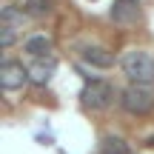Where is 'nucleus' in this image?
Instances as JSON below:
<instances>
[{
    "mask_svg": "<svg viewBox=\"0 0 154 154\" xmlns=\"http://www.w3.org/2000/svg\"><path fill=\"white\" fill-rule=\"evenodd\" d=\"M23 49H26L32 57H43V54H49V49H51V40L46 37V34H32V37L26 40V46H23Z\"/></svg>",
    "mask_w": 154,
    "mask_h": 154,
    "instance_id": "6e6552de",
    "label": "nucleus"
},
{
    "mask_svg": "<svg viewBox=\"0 0 154 154\" xmlns=\"http://www.w3.org/2000/svg\"><path fill=\"white\" fill-rule=\"evenodd\" d=\"M114 103V86L109 80H88L80 91V106L86 111H106Z\"/></svg>",
    "mask_w": 154,
    "mask_h": 154,
    "instance_id": "f03ea898",
    "label": "nucleus"
},
{
    "mask_svg": "<svg viewBox=\"0 0 154 154\" xmlns=\"http://www.w3.org/2000/svg\"><path fill=\"white\" fill-rule=\"evenodd\" d=\"M77 51H80V57L88 63V66H94V69H111L114 60H117L106 46H97V43H86V46H80Z\"/></svg>",
    "mask_w": 154,
    "mask_h": 154,
    "instance_id": "423d86ee",
    "label": "nucleus"
},
{
    "mask_svg": "<svg viewBox=\"0 0 154 154\" xmlns=\"http://www.w3.org/2000/svg\"><path fill=\"white\" fill-rule=\"evenodd\" d=\"M54 69H57V63L51 60L49 54L34 57V63L29 66V80H32L34 86H46V83L51 80V74H54Z\"/></svg>",
    "mask_w": 154,
    "mask_h": 154,
    "instance_id": "0eeeda50",
    "label": "nucleus"
},
{
    "mask_svg": "<svg viewBox=\"0 0 154 154\" xmlns=\"http://www.w3.org/2000/svg\"><path fill=\"white\" fill-rule=\"evenodd\" d=\"M26 80H29V69L23 66L20 60L6 57V60L0 63V88H3V91H20V88L26 86Z\"/></svg>",
    "mask_w": 154,
    "mask_h": 154,
    "instance_id": "20e7f679",
    "label": "nucleus"
},
{
    "mask_svg": "<svg viewBox=\"0 0 154 154\" xmlns=\"http://www.w3.org/2000/svg\"><path fill=\"white\" fill-rule=\"evenodd\" d=\"M51 6H54V0H26L29 17H43V14H49Z\"/></svg>",
    "mask_w": 154,
    "mask_h": 154,
    "instance_id": "9b49d317",
    "label": "nucleus"
},
{
    "mask_svg": "<svg viewBox=\"0 0 154 154\" xmlns=\"http://www.w3.org/2000/svg\"><path fill=\"white\" fill-rule=\"evenodd\" d=\"M0 46H3V49L14 46V26H6V23H3V32H0Z\"/></svg>",
    "mask_w": 154,
    "mask_h": 154,
    "instance_id": "f8f14e48",
    "label": "nucleus"
},
{
    "mask_svg": "<svg viewBox=\"0 0 154 154\" xmlns=\"http://www.w3.org/2000/svg\"><path fill=\"white\" fill-rule=\"evenodd\" d=\"M120 69L131 83H146V86L154 83V57L146 51H126L120 57Z\"/></svg>",
    "mask_w": 154,
    "mask_h": 154,
    "instance_id": "f257e3e1",
    "label": "nucleus"
},
{
    "mask_svg": "<svg viewBox=\"0 0 154 154\" xmlns=\"http://www.w3.org/2000/svg\"><path fill=\"white\" fill-rule=\"evenodd\" d=\"M103 154H131V149H128V143L120 134H106L103 137Z\"/></svg>",
    "mask_w": 154,
    "mask_h": 154,
    "instance_id": "1a4fd4ad",
    "label": "nucleus"
},
{
    "mask_svg": "<svg viewBox=\"0 0 154 154\" xmlns=\"http://www.w3.org/2000/svg\"><path fill=\"white\" fill-rule=\"evenodd\" d=\"M26 14L29 11H20V9H14V6H3V23L6 26H23L26 23Z\"/></svg>",
    "mask_w": 154,
    "mask_h": 154,
    "instance_id": "9d476101",
    "label": "nucleus"
},
{
    "mask_svg": "<svg viewBox=\"0 0 154 154\" xmlns=\"http://www.w3.org/2000/svg\"><path fill=\"white\" fill-rule=\"evenodd\" d=\"M120 106L128 111V114H149V111L154 109V91L146 83H131V86L126 88V91L120 94Z\"/></svg>",
    "mask_w": 154,
    "mask_h": 154,
    "instance_id": "7ed1b4c3",
    "label": "nucleus"
},
{
    "mask_svg": "<svg viewBox=\"0 0 154 154\" xmlns=\"http://www.w3.org/2000/svg\"><path fill=\"white\" fill-rule=\"evenodd\" d=\"M111 23H117V26H137L140 20H143V6H140V0H114L111 3V11H109Z\"/></svg>",
    "mask_w": 154,
    "mask_h": 154,
    "instance_id": "39448f33",
    "label": "nucleus"
}]
</instances>
